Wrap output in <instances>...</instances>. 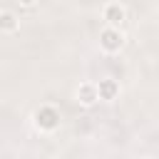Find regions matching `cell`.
Returning <instances> with one entry per match:
<instances>
[{"instance_id":"6","label":"cell","mask_w":159,"mask_h":159,"mask_svg":"<svg viewBox=\"0 0 159 159\" xmlns=\"http://www.w3.org/2000/svg\"><path fill=\"white\" fill-rule=\"evenodd\" d=\"M25 2H32V0H25Z\"/></svg>"},{"instance_id":"3","label":"cell","mask_w":159,"mask_h":159,"mask_svg":"<svg viewBox=\"0 0 159 159\" xmlns=\"http://www.w3.org/2000/svg\"><path fill=\"white\" fill-rule=\"evenodd\" d=\"M99 92H102L104 97H112V94H114V84H112V82H102V87H99Z\"/></svg>"},{"instance_id":"2","label":"cell","mask_w":159,"mask_h":159,"mask_svg":"<svg viewBox=\"0 0 159 159\" xmlns=\"http://www.w3.org/2000/svg\"><path fill=\"white\" fill-rule=\"evenodd\" d=\"M37 119H40V122H42L45 127H52V124H55V114H52V112H42V114L37 117Z\"/></svg>"},{"instance_id":"5","label":"cell","mask_w":159,"mask_h":159,"mask_svg":"<svg viewBox=\"0 0 159 159\" xmlns=\"http://www.w3.org/2000/svg\"><path fill=\"white\" fill-rule=\"evenodd\" d=\"M2 25H5V27H12V17L5 15V17H2Z\"/></svg>"},{"instance_id":"4","label":"cell","mask_w":159,"mask_h":159,"mask_svg":"<svg viewBox=\"0 0 159 159\" xmlns=\"http://www.w3.org/2000/svg\"><path fill=\"white\" fill-rule=\"evenodd\" d=\"M107 15H109V20H112V22H119V20H122V10H117V7H109V12H107Z\"/></svg>"},{"instance_id":"1","label":"cell","mask_w":159,"mask_h":159,"mask_svg":"<svg viewBox=\"0 0 159 159\" xmlns=\"http://www.w3.org/2000/svg\"><path fill=\"white\" fill-rule=\"evenodd\" d=\"M102 42H104V47L114 50V47H119V42H122V40H119L114 32H104V35H102Z\"/></svg>"}]
</instances>
